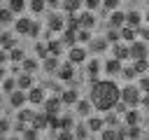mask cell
Wrapping results in <instances>:
<instances>
[{"mask_svg":"<svg viewBox=\"0 0 149 140\" xmlns=\"http://www.w3.org/2000/svg\"><path fill=\"white\" fill-rule=\"evenodd\" d=\"M88 100L93 105L95 112H109L116 103H119V86L112 77H105V79H93L91 82V93H88Z\"/></svg>","mask_w":149,"mask_h":140,"instance_id":"cell-1","label":"cell"},{"mask_svg":"<svg viewBox=\"0 0 149 140\" xmlns=\"http://www.w3.org/2000/svg\"><path fill=\"white\" fill-rule=\"evenodd\" d=\"M140 89L133 84V82H128L126 86H119V100L126 105V107H140Z\"/></svg>","mask_w":149,"mask_h":140,"instance_id":"cell-2","label":"cell"},{"mask_svg":"<svg viewBox=\"0 0 149 140\" xmlns=\"http://www.w3.org/2000/svg\"><path fill=\"white\" fill-rule=\"evenodd\" d=\"M65 54H68V63H72L74 68H77V65H84V63L88 61V49L81 47V44H72V47H68Z\"/></svg>","mask_w":149,"mask_h":140,"instance_id":"cell-3","label":"cell"},{"mask_svg":"<svg viewBox=\"0 0 149 140\" xmlns=\"http://www.w3.org/2000/svg\"><path fill=\"white\" fill-rule=\"evenodd\" d=\"M128 58L130 61H135V58H149V42L133 40L128 44Z\"/></svg>","mask_w":149,"mask_h":140,"instance_id":"cell-4","label":"cell"},{"mask_svg":"<svg viewBox=\"0 0 149 140\" xmlns=\"http://www.w3.org/2000/svg\"><path fill=\"white\" fill-rule=\"evenodd\" d=\"M47 96H49L47 89L40 86V84H35V86H30V89L26 91V100H28V105H42Z\"/></svg>","mask_w":149,"mask_h":140,"instance_id":"cell-5","label":"cell"},{"mask_svg":"<svg viewBox=\"0 0 149 140\" xmlns=\"http://www.w3.org/2000/svg\"><path fill=\"white\" fill-rule=\"evenodd\" d=\"M40 107H42V112H47V114H61L63 103H61V98H58L56 93H51V96L44 98V103H42Z\"/></svg>","mask_w":149,"mask_h":140,"instance_id":"cell-6","label":"cell"},{"mask_svg":"<svg viewBox=\"0 0 149 140\" xmlns=\"http://www.w3.org/2000/svg\"><path fill=\"white\" fill-rule=\"evenodd\" d=\"M74 16H77V26L79 28H84V30H93L95 28V12L84 9V12H77Z\"/></svg>","mask_w":149,"mask_h":140,"instance_id":"cell-7","label":"cell"},{"mask_svg":"<svg viewBox=\"0 0 149 140\" xmlns=\"http://www.w3.org/2000/svg\"><path fill=\"white\" fill-rule=\"evenodd\" d=\"M121 68H123V61H119V58H114V56H107V58L102 61V75L116 77V75L121 72Z\"/></svg>","mask_w":149,"mask_h":140,"instance_id":"cell-8","label":"cell"},{"mask_svg":"<svg viewBox=\"0 0 149 140\" xmlns=\"http://www.w3.org/2000/svg\"><path fill=\"white\" fill-rule=\"evenodd\" d=\"M30 23H33V19H30V16L19 14V19H14V23H12V26H14V33H16V35H23V37H26V35H28V30H30Z\"/></svg>","mask_w":149,"mask_h":140,"instance_id":"cell-9","label":"cell"},{"mask_svg":"<svg viewBox=\"0 0 149 140\" xmlns=\"http://www.w3.org/2000/svg\"><path fill=\"white\" fill-rule=\"evenodd\" d=\"M56 79H61V82H72L74 79V65L72 63H61L58 68H56Z\"/></svg>","mask_w":149,"mask_h":140,"instance_id":"cell-10","label":"cell"},{"mask_svg":"<svg viewBox=\"0 0 149 140\" xmlns=\"http://www.w3.org/2000/svg\"><path fill=\"white\" fill-rule=\"evenodd\" d=\"M86 75L91 77V82H93V79H98V77L102 75V61H100V58H95V56H93L91 61H86Z\"/></svg>","mask_w":149,"mask_h":140,"instance_id":"cell-11","label":"cell"},{"mask_svg":"<svg viewBox=\"0 0 149 140\" xmlns=\"http://www.w3.org/2000/svg\"><path fill=\"white\" fill-rule=\"evenodd\" d=\"M72 107H74V112H77V114H79V117H84V119H86V117H91V114H93V112H95V110H93V105H91V100H88V98H79V100H77V103H74V105H72Z\"/></svg>","mask_w":149,"mask_h":140,"instance_id":"cell-12","label":"cell"},{"mask_svg":"<svg viewBox=\"0 0 149 140\" xmlns=\"http://www.w3.org/2000/svg\"><path fill=\"white\" fill-rule=\"evenodd\" d=\"M123 121H126V126H142V112L137 107H128L123 112Z\"/></svg>","mask_w":149,"mask_h":140,"instance_id":"cell-13","label":"cell"},{"mask_svg":"<svg viewBox=\"0 0 149 140\" xmlns=\"http://www.w3.org/2000/svg\"><path fill=\"white\" fill-rule=\"evenodd\" d=\"M123 19H126V26H130V28H137V26L144 23L140 9H128V12H123Z\"/></svg>","mask_w":149,"mask_h":140,"instance_id":"cell-14","label":"cell"},{"mask_svg":"<svg viewBox=\"0 0 149 140\" xmlns=\"http://www.w3.org/2000/svg\"><path fill=\"white\" fill-rule=\"evenodd\" d=\"M14 79H16V89H21V91H28L30 86L37 84L35 82V75H28V72H19Z\"/></svg>","mask_w":149,"mask_h":140,"instance_id":"cell-15","label":"cell"},{"mask_svg":"<svg viewBox=\"0 0 149 140\" xmlns=\"http://www.w3.org/2000/svg\"><path fill=\"white\" fill-rule=\"evenodd\" d=\"M58 98H61L63 107H72V105L79 100V91H77V89H65V91L58 93Z\"/></svg>","mask_w":149,"mask_h":140,"instance_id":"cell-16","label":"cell"},{"mask_svg":"<svg viewBox=\"0 0 149 140\" xmlns=\"http://www.w3.org/2000/svg\"><path fill=\"white\" fill-rule=\"evenodd\" d=\"M14 47H19V40H16V35H14V33H9V30L0 33V49L9 51V49H14Z\"/></svg>","mask_w":149,"mask_h":140,"instance_id":"cell-17","label":"cell"},{"mask_svg":"<svg viewBox=\"0 0 149 140\" xmlns=\"http://www.w3.org/2000/svg\"><path fill=\"white\" fill-rule=\"evenodd\" d=\"M19 65H21V72H28V75H35V72L40 70V61H37L35 56H26Z\"/></svg>","mask_w":149,"mask_h":140,"instance_id":"cell-18","label":"cell"},{"mask_svg":"<svg viewBox=\"0 0 149 140\" xmlns=\"http://www.w3.org/2000/svg\"><path fill=\"white\" fill-rule=\"evenodd\" d=\"M9 105H12L14 110H19V107L28 105V100H26V91H21V89H14V91L9 93Z\"/></svg>","mask_w":149,"mask_h":140,"instance_id":"cell-19","label":"cell"},{"mask_svg":"<svg viewBox=\"0 0 149 140\" xmlns=\"http://www.w3.org/2000/svg\"><path fill=\"white\" fill-rule=\"evenodd\" d=\"M86 128H88L91 133H100V131L105 128V119H102V117H98V114L93 112L91 117H86Z\"/></svg>","mask_w":149,"mask_h":140,"instance_id":"cell-20","label":"cell"},{"mask_svg":"<svg viewBox=\"0 0 149 140\" xmlns=\"http://www.w3.org/2000/svg\"><path fill=\"white\" fill-rule=\"evenodd\" d=\"M61 65V61H58V56H44L42 61H40V70H44V72H56V68Z\"/></svg>","mask_w":149,"mask_h":140,"instance_id":"cell-21","label":"cell"},{"mask_svg":"<svg viewBox=\"0 0 149 140\" xmlns=\"http://www.w3.org/2000/svg\"><path fill=\"white\" fill-rule=\"evenodd\" d=\"M107 26L109 28H121V26H126V19H123V12L121 9H114V12H109V19H107Z\"/></svg>","mask_w":149,"mask_h":140,"instance_id":"cell-22","label":"cell"},{"mask_svg":"<svg viewBox=\"0 0 149 140\" xmlns=\"http://www.w3.org/2000/svg\"><path fill=\"white\" fill-rule=\"evenodd\" d=\"M47 26H49V30L63 33V30H65V19H63V14H51L49 21H47Z\"/></svg>","mask_w":149,"mask_h":140,"instance_id":"cell-23","label":"cell"},{"mask_svg":"<svg viewBox=\"0 0 149 140\" xmlns=\"http://www.w3.org/2000/svg\"><path fill=\"white\" fill-rule=\"evenodd\" d=\"M112 56L119 61H128V44L126 42H114L112 44Z\"/></svg>","mask_w":149,"mask_h":140,"instance_id":"cell-24","label":"cell"},{"mask_svg":"<svg viewBox=\"0 0 149 140\" xmlns=\"http://www.w3.org/2000/svg\"><path fill=\"white\" fill-rule=\"evenodd\" d=\"M7 9L14 16H19V14H23L28 9V0H7Z\"/></svg>","mask_w":149,"mask_h":140,"instance_id":"cell-25","label":"cell"},{"mask_svg":"<svg viewBox=\"0 0 149 140\" xmlns=\"http://www.w3.org/2000/svg\"><path fill=\"white\" fill-rule=\"evenodd\" d=\"M86 44H88V49H91L93 54H102V51L107 49V40H105V37H91Z\"/></svg>","mask_w":149,"mask_h":140,"instance_id":"cell-26","label":"cell"},{"mask_svg":"<svg viewBox=\"0 0 149 140\" xmlns=\"http://www.w3.org/2000/svg\"><path fill=\"white\" fill-rule=\"evenodd\" d=\"M28 126H33L37 131H47V112H35Z\"/></svg>","mask_w":149,"mask_h":140,"instance_id":"cell-27","label":"cell"},{"mask_svg":"<svg viewBox=\"0 0 149 140\" xmlns=\"http://www.w3.org/2000/svg\"><path fill=\"white\" fill-rule=\"evenodd\" d=\"M119 40H121V42H126V44H130L133 40H137L135 28H130V26H121V28H119Z\"/></svg>","mask_w":149,"mask_h":140,"instance_id":"cell-28","label":"cell"},{"mask_svg":"<svg viewBox=\"0 0 149 140\" xmlns=\"http://www.w3.org/2000/svg\"><path fill=\"white\" fill-rule=\"evenodd\" d=\"M123 140H142V126H123Z\"/></svg>","mask_w":149,"mask_h":140,"instance_id":"cell-29","label":"cell"},{"mask_svg":"<svg viewBox=\"0 0 149 140\" xmlns=\"http://www.w3.org/2000/svg\"><path fill=\"white\" fill-rule=\"evenodd\" d=\"M61 9L65 14H77L81 9V0H61Z\"/></svg>","mask_w":149,"mask_h":140,"instance_id":"cell-30","label":"cell"},{"mask_svg":"<svg viewBox=\"0 0 149 140\" xmlns=\"http://www.w3.org/2000/svg\"><path fill=\"white\" fill-rule=\"evenodd\" d=\"M47 49H49V56H61L65 51V47H63V42L58 37L56 40H47Z\"/></svg>","mask_w":149,"mask_h":140,"instance_id":"cell-31","label":"cell"},{"mask_svg":"<svg viewBox=\"0 0 149 140\" xmlns=\"http://www.w3.org/2000/svg\"><path fill=\"white\" fill-rule=\"evenodd\" d=\"M33 114H35V110H30V107H19L16 110V121L19 124H30V119H33Z\"/></svg>","mask_w":149,"mask_h":140,"instance_id":"cell-32","label":"cell"},{"mask_svg":"<svg viewBox=\"0 0 149 140\" xmlns=\"http://www.w3.org/2000/svg\"><path fill=\"white\" fill-rule=\"evenodd\" d=\"M130 65H133V70L137 72V77L149 72V58H135V61H130Z\"/></svg>","mask_w":149,"mask_h":140,"instance_id":"cell-33","label":"cell"},{"mask_svg":"<svg viewBox=\"0 0 149 140\" xmlns=\"http://www.w3.org/2000/svg\"><path fill=\"white\" fill-rule=\"evenodd\" d=\"M72 135H74V140H86V138H91V131L86 128V124H77L72 128Z\"/></svg>","mask_w":149,"mask_h":140,"instance_id":"cell-34","label":"cell"},{"mask_svg":"<svg viewBox=\"0 0 149 140\" xmlns=\"http://www.w3.org/2000/svg\"><path fill=\"white\" fill-rule=\"evenodd\" d=\"M7 56H9V61H12V63H16V65H19V63L26 58V51H23L21 47H14V49H9V51H7Z\"/></svg>","mask_w":149,"mask_h":140,"instance_id":"cell-35","label":"cell"},{"mask_svg":"<svg viewBox=\"0 0 149 140\" xmlns=\"http://www.w3.org/2000/svg\"><path fill=\"white\" fill-rule=\"evenodd\" d=\"M14 19H16V16H14L7 7H0V26H12Z\"/></svg>","mask_w":149,"mask_h":140,"instance_id":"cell-36","label":"cell"},{"mask_svg":"<svg viewBox=\"0 0 149 140\" xmlns=\"http://www.w3.org/2000/svg\"><path fill=\"white\" fill-rule=\"evenodd\" d=\"M19 135H21V140H40V131L33 128V126H26Z\"/></svg>","mask_w":149,"mask_h":140,"instance_id":"cell-37","label":"cell"},{"mask_svg":"<svg viewBox=\"0 0 149 140\" xmlns=\"http://www.w3.org/2000/svg\"><path fill=\"white\" fill-rule=\"evenodd\" d=\"M28 9H30L33 14H42V12L47 9V2H44V0H28Z\"/></svg>","mask_w":149,"mask_h":140,"instance_id":"cell-38","label":"cell"},{"mask_svg":"<svg viewBox=\"0 0 149 140\" xmlns=\"http://www.w3.org/2000/svg\"><path fill=\"white\" fill-rule=\"evenodd\" d=\"M119 77H123L126 82H133V79H137V72L133 70V65H123L121 72H119Z\"/></svg>","mask_w":149,"mask_h":140,"instance_id":"cell-39","label":"cell"},{"mask_svg":"<svg viewBox=\"0 0 149 140\" xmlns=\"http://www.w3.org/2000/svg\"><path fill=\"white\" fill-rule=\"evenodd\" d=\"M58 117H61V131H72V128H74V119H72L70 114H63V112H61Z\"/></svg>","mask_w":149,"mask_h":140,"instance_id":"cell-40","label":"cell"},{"mask_svg":"<svg viewBox=\"0 0 149 140\" xmlns=\"http://www.w3.org/2000/svg\"><path fill=\"white\" fill-rule=\"evenodd\" d=\"M44 56H49L47 42H35V58H37V61H42Z\"/></svg>","mask_w":149,"mask_h":140,"instance_id":"cell-41","label":"cell"},{"mask_svg":"<svg viewBox=\"0 0 149 140\" xmlns=\"http://www.w3.org/2000/svg\"><path fill=\"white\" fill-rule=\"evenodd\" d=\"M0 89H2L5 93H12V91L16 89V79H14V77H5V79L0 82Z\"/></svg>","mask_w":149,"mask_h":140,"instance_id":"cell-42","label":"cell"},{"mask_svg":"<svg viewBox=\"0 0 149 140\" xmlns=\"http://www.w3.org/2000/svg\"><path fill=\"white\" fill-rule=\"evenodd\" d=\"M135 35H137V40H142V42H149V26H147V23L137 26V28H135Z\"/></svg>","mask_w":149,"mask_h":140,"instance_id":"cell-43","label":"cell"},{"mask_svg":"<svg viewBox=\"0 0 149 140\" xmlns=\"http://www.w3.org/2000/svg\"><path fill=\"white\" fill-rule=\"evenodd\" d=\"M135 86L140 89V93H149V75H140Z\"/></svg>","mask_w":149,"mask_h":140,"instance_id":"cell-44","label":"cell"},{"mask_svg":"<svg viewBox=\"0 0 149 140\" xmlns=\"http://www.w3.org/2000/svg\"><path fill=\"white\" fill-rule=\"evenodd\" d=\"M102 7V0H81V9H88V12H95Z\"/></svg>","mask_w":149,"mask_h":140,"instance_id":"cell-45","label":"cell"},{"mask_svg":"<svg viewBox=\"0 0 149 140\" xmlns=\"http://www.w3.org/2000/svg\"><path fill=\"white\" fill-rule=\"evenodd\" d=\"M100 140H119V135H116V128H109V126H105V128L100 131Z\"/></svg>","mask_w":149,"mask_h":140,"instance_id":"cell-46","label":"cell"},{"mask_svg":"<svg viewBox=\"0 0 149 140\" xmlns=\"http://www.w3.org/2000/svg\"><path fill=\"white\" fill-rule=\"evenodd\" d=\"M74 37H77V42H81V44H86V42L91 40V30H84V28H77V33H74Z\"/></svg>","mask_w":149,"mask_h":140,"instance_id":"cell-47","label":"cell"},{"mask_svg":"<svg viewBox=\"0 0 149 140\" xmlns=\"http://www.w3.org/2000/svg\"><path fill=\"white\" fill-rule=\"evenodd\" d=\"M40 30H42V26H40V21H37V19H33V23H30V30H28V35H26V37H35V40H37V35H40Z\"/></svg>","mask_w":149,"mask_h":140,"instance_id":"cell-48","label":"cell"},{"mask_svg":"<svg viewBox=\"0 0 149 140\" xmlns=\"http://www.w3.org/2000/svg\"><path fill=\"white\" fill-rule=\"evenodd\" d=\"M105 40H107V44L121 42V40H119V30H116V28H109V30H107V35H105Z\"/></svg>","mask_w":149,"mask_h":140,"instance_id":"cell-49","label":"cell"},{"mask_svg":"<svg viewBox=\"0 0 149 140\" xmlns=\"http://www.w3.org/2000/svg\"><path fill=\"white\" fill-rule=\"evenodd\" d=\"M121 2H123V0H102V7H105L107 12H114V9L121 7Z\"/></svg>","mask_w":149,"mask_h":140,"instance_id":"cell-50","label":"cell"},{"mask_svg":"<svg viewBox=\"0 0 149 140\" xmlns=\"http://www.w3.org/2000/svg\"><path fill=\"white\" fill-rule=\"evenodd\" d=\"M9 128H12V124H9V119H7V117H0V135H5V133H9Z\"/></svg>","mask_w":149,"mask_h":140,"instance_id":"cell-51","label":"cell"},{"mask_svg":"<svg viewBox=\"0 0 149 140\" xmlns=\"http://www.w3.org/2000/svg\"><path fill=\"white\" fill-rule=\"evenodd\" d=\"M56 140H74V135H72V131H58Z\"/></svg>","mask_w":149,"mask_h":140,"instance_id":"cell-52","label":"cell"},{"mask_svg":"<svg viewBox=\"0 0 149 140\" xmlns=\"http://www.w3.org/2000/svg\"><path fill=\"white\" fill-rule=\"evenodd\" d=\"M49 9H61V0H44Z\"/></svg>","mask_w":149,"mask_h":140,"instance_id":"cell-53","label":"cell"},{"mask_svg":"<svg viewBox=\"0 0 149 140\" xmlns=\"http://www.w3.org/2000/svg\"><path fill=\"white\" fill-rule=\"evenodd\" d=\"M7 63H9V56L5 49H0V65H7Z\"/></svg>","mask_w":149,"mask_h":140,"instance_id":"cell-54","label":"cell"},{"mask_svg":"<svg viewBox=\"0 0 149 140\" xmlns=\"http://www.w3.org/2000/svg\"><path fill=\"white\" fill-rule=\"evenodd\" d=\"M7 77V70H5V65H0V82Z\"/></svg>","mask_w":149,"mask_h":140,"instance_id":"cell-55","label":"cell"},{"mask_svg":"<svg viewBox=\"0 0 149 140\" xmlns=\"http://www.w3.org/2000/svg\"><path fill=\"white\" fill-rule=\"evenodd\" d=\"M142 19H144V23H147V26H149V9H147V12H144V14H142Z\"/></svg>","mask_w":149,"mask_h":140,"instance_id":"cell-56","label":"cell"},{"mask_svg":"<svg viewBox=\"0 0 149 140\" xmlns=\"http://www.w3.org/2000/svg\"><path fill=\"white\" fill-rule=\"evenodd\" d=\"M7 140H21V135H9Z\"/></svg>","mask_w":149,"mask_h":140,"instance_id":"cell-57","label":"cell"},{"mask_svg":"<svg viewBox=\"0 0 149 140\" xmlns=\"http://www.w3.org/2000/svg\"><path fill=\"white\" fill-rule=\"evenodd\" d=\"M144 2H147V9H149V0H144Z\"/></svg>","mask_w":149,"mask_h":140,"instance_id":"cell-58","label":"cell"},{"mask_svg":"<svg viewBox=\"0 0 149 140\" xmlns=\"http://www.w3.org/2000/svg\"><path fill=\"white\" fill-rule=\"evenodd\" d=\"M144 140H149V135H147V138H144Z\"/></svg>","mask_w":149,"mask_h":140,"instance_id":"cell-59","label":"cell"},{"mask_svg":"<svg viewBox=\"0 0 149 140\" xmlns=\"http://www.w3.org/2000/svg\"><path fill=\"white\" fill-rule=\"evenodd\" d=\"M49 140H56V138H49Z\"/></svg>","mask_w":149,"mask_h":140,"instance_id":"cell-60","label":"cell"},{"mask_svg":"<svg viewBox=\"0 0 149 140\" xmlns=\"http://www.w3.org/2000/svg\"><path fill=\"white\" fill-rule=\"evenodd\" d=\"M86 140H91V138H86Z\"/></svg>","mask_w":149,"mask_h":140,"instance_id":"cell-61","label":"cell"},{"mask_svg":"<svg viewBox=\"0 0 149 140\" xmlns=\"http://www.w3.org/2000/svg\"><path fill=\"white\" fill-rule=\"evenodd\" d=\"M147 75H149V72H147Z\"/></svg>","mask_w":149,"mask_h":140,"instance_id":"cell-62","label":"cell"}]
</instances>
